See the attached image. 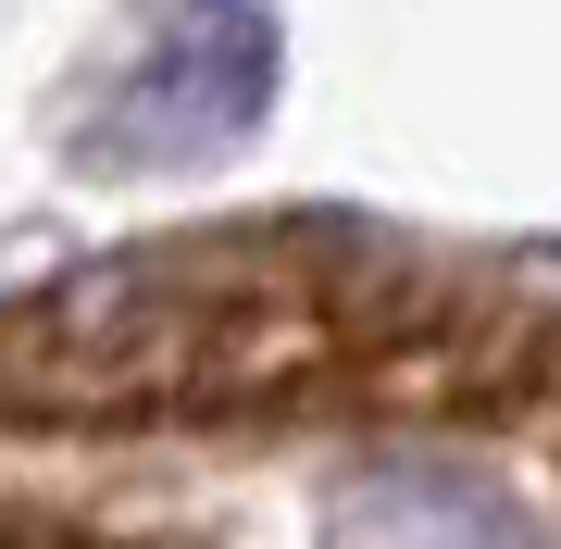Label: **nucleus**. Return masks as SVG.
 I'll return each instance as SVG.
<instances>
[{"label": "nucleus", "mask_w": 561, "mask_h": 549, "mask_svg": "<svg viewBox=\"0 0 561 549\" xmlns=\"http://www.w3.org/2000/svg\"><path fill=\"white\" fill-rule=\"evenodd\" d=\"M0 425L162 437V425H375L524 437L561 425V325L537 300L412 263H324L275 238H187L0 312Z\"/></svg>", "instance_id": "f257e3e1"}, {"label": "nucleus", "mask_w": 561, "mask_h": 549, "mask_svg": "<svg viewBox=\"0 0 561 549\" xmlns=\"http://www.w3.org/2000/svg\"><path fill=\"white\" fill-rule=\"evenodd\" d=\"M275 13L262 0H162L138 25V50L101 76L76 150L101 175H175V163H213L238 150L262 113H275Z\"/></svg>", "instance_id": "f03ea898"}, {"label": "nucleus", "mask_w": 561, "mask_h": 549, "mask_svg": "<svg viewBox=\"0 0 561 549\" xmlns=\"http://www.w3.org/2000/svg\"><path fill=\"white\" fill-rule=\"evenodd\" d=\"M0 549H125V537H88V525H50V512L0 500Z\"/></svg>", "instance_id": "7ed1b4c3"}]
</instances>
